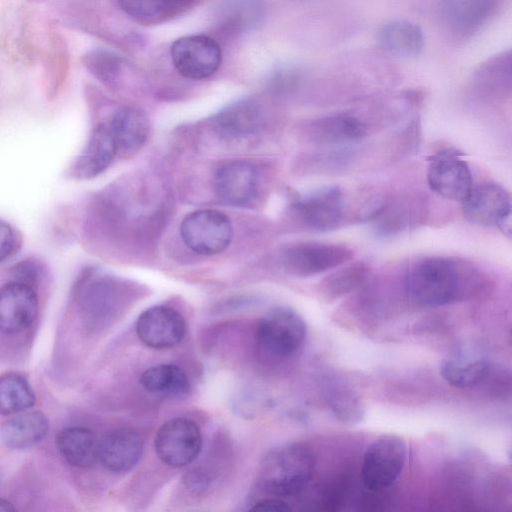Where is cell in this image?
I'll list each match as a JSON object with an SVG mask.
<instances>
[{
	"label": "cell",
	"mask_w": 512,
	"mask_h": 512,
	"mask_svg": "<svg viewBox=\"0 0 512 512\" xmlns=\"http://www.w3.org/2000/svg\"><path fill=\"white\" fill-rule=\"evenodd\" d=\"M170 56L177 72L187 79L203 80L217 72L222 51L216 40L207 35L178 38L170 47Z\"/></svg>",
	"instance_id": "cell-9"
},
{
	"label": "cell",
	"mask_w": 512,
	"mask_h": 512,
	"mask_svg": "<svg viewBox=\"0 0 512 512\" xmlns=\"http://www.w3.org/2000/svg\"><path fill=\"white\" fill-rule=\"evenodd\" d=\"M32 284L14 279L0 287V332L17 334L27 329L38 313Z\"/></svg>",
	"instance_id": "cell-12"
},
{
	"label": "cell",
	"mask_w": 512,
	"mask_h": 512,
	"mask_svg": "<svg viewBox=\"0 0 512 512\" xmlns=\"http://www.w3.org/2000/svg\"><path fill=\"white\" fill-rule=\"evenodd\" d=\"M306 334V323L296 311L289 307H277L259 320L255 338L263 352L283 358L300 349Z\"/></svg>",
	"instance_id": "cell-3"
},
{
	"label": "cell",
	"mask_w": 512,
	"mask_h": 512,
	"mask_svg": "<svg viewBox=\"0 0 512 512\" xmlns=\"http://www.w3.org/2000/svg\"><path fill=\"white\" fill-rule=\"evenodd\" d=\"M122 292L123 283L117 278L90 272L84 276L78 288L79 306L86 315H102L115 306Z\"/></svg>",
	"instance_id": "cell-19"
},
{
	"label": "cell",
	"mask_w": 512,
	"mask_h": 512,
	"mask_svg": "<svg viewBox=\"0 0 512 512\" xmlns=\"http://www.w3.org/2000/svg\"><path fill=\"white\" fill-rule=\"evenodd\" d=\"M19 246L20 239L16 230L6 221L0 220V262L11 257Z\"/></svg>",
	"instance_id": "cell-36"
},
{
	"label": "cell",
	"mask_w": 512,
	"mask_h": 512,
	"mask_svg": "<svg viewBox=\"0 0 512 512\" xmlns=\"http://www.w3.org/2000/svg\"><path fill=\"white\" fill-rule=\"evenodd\" d=\"M326 399L333 414L342 422H358L364 415L360 398L347 385L338 382L329 384Z\"/></svg>",
	"instance_id": "cell-32"
},
{
	"label": "cell",
	"mask_w": 512,
	"mask_h": 512,
	"mask_svg": "<svg viewBox=\"0 0 512 512\" xmlns=\"http://www.w3.org/2000/svg\"><path fill=\"white\" fill-rule=\"evenodd\" d=\"M486 358L474 353L455 354L440 364L442 378L455 388H470L480 384L489 374Z\"/></svg>",
	"instance_id": "cell-24"
},
{
	"label": "cell",
	"mask_w": 512,
	"mask_h": 512,
	"mask_svg": "<svg viewBox=\"0 0 512 512\" xmlns=\"http://www.w3.org/2000/svg\"><path fill=\"white\" fill-rule=\"evenodd\" d=\"M355 154L346 147H329L311 155L312 170L324 174H336L345 171L353 162Z\"/></svg>",
	"instance_id": "cell-35"
},
{
	"label": "cell",
	"mask_w": 512,
	"mask_h": 512,
	"mask_svg": "<svg viewBox=\"0 0 512 512\" xmlns=\"http://www.w3.org/2000/svg\"><path fill=\"white\" fill-rule=\"evenodd\" d=\"M263 123L261 110L251 99L237 100L221 109L212 119L220 137L241 141L259 132Z\"/></svg>",
	"instance_id": "cell-18"
},
{
	"label": "cell",
	"mask_w": 512,
	"mask_h": 512,
	"mask_svg": "<svg viewBox=\"0 0 512 512\" xmlns=\"http://www.w3.org/2000/svg\"><path fill=\"white\" fill-rule=\"evenodd\" d=\"M368 128L359 117L350 113H336L307 123L303 135L307 142L333 147L356 142L367 135Z\"/></svg>",
	"instance_id": "cell-15"
},
{
	"label": "cell",
	"mask_w": 512,
	"mask_h": 512,
	"mask_svg": "<svg viewBox=\"0 0 512 512\" xmlns=\"http://www.w3.org/2000/svg\"><path fill=\"white\" fill-rule=\"evenodd\" d=\"M475 86L480 94L486 97L502 96L511 87L510 53L496 56L481 67L475 75Z\"/></svg>",
	"instance_id": "cell-29"
},
{
	"label": "cell",
	"mask_w": 512,
	"mask_h": 512,
	"mask_svg": "<svg viewBox=\"0 0 512 512\" xmlns=\"http://www.w3.org/2000/svg\"><path fill=\"white\" fill-rule=\"evenodd\" d=\"M158 458L171 467L190 464L200 453L202 435L197 424L183 417L165 422L155 436Z\"/></svg>",
	"instance_id": "cell-11"
},
{
	"label": "cell",
	"mask_w": 512,
	"mask_h": 512,
	"mask_svg": "<svg viewBox=\"0 0 512 512\" xmlns=\"http://www.w3.org/2000/svg\"><path fill=\"white\" fill-rule=\"evenodd\" d=\"M142 387L149 393L164 397H181L189 390V380L178 366L161 364L146 369L141 377Z\"/></svg>",
	"instance_id": "cell-28"
},
{
	"label": "cell",
	"mask_w": 512,
	"mask_h": 512,
	"mask_svg": "<svg viewBox=\"0 0 512 512\" xmlns=\"http://www.w3.org/2000/svg\"><path fill=\"white\" fill-rule=\"evenodd\" d=\"M143 441L132 429L120 428L108 432L99 441L98 458L102 465L114 473H125L139 462Z\"/></svg>",
	"instance_id": "cell-17"
},
{
	"label": "cell",
	"mask_w": 512,
	"mask_h": 512,
	"mask_svg": "<svg viewBox=\"0 0 512 512\" xmlns=\"http://www.w3.org/2000/svg\"><path fill=\"white\" fill-rule=\"evenodd\" d=\"M427 183L442 198L462 202L473 186V177L462 154L446 148L430 156Z\"/></svg>",
	"instance_id": "cell-10"
},
{
	"label": "cell",
	"mask_w": 512,
	"mask_h": 512,
	"mask_svg": "<svg viewBox=\"0 0 512 512\" xmlns=\"http://www.w3.org/2000/svg\"><path fill=\"white\" fill-rule=\"evenodd\" d=\"M461 203L464 217L470 223L495 226L510 236L511 196L504 187L493 182L473 185Z\"/></svg>",
	"instance_id": "cell-8"
},
{
	"label": "cell",
	"mask_w": 512,
	"mask_h": 512,
	"mask_svg": "<svg viewBox=\"0 0 512 512\" xmlns=\"http://www.w3.org/2000/svg\"><path fill=\"white\" fill-rule=\"evenodd\" d=\"M370 276L369 266L362 261L349 263L324 278L320 291L326 300H335L362 287Z\"/></svg>",
	"instance_id": "cell-30"
},
{
	"label": "cell",
	"mask_w": 512,
	"mask_h": 512,
	"mask_svg": "<svg viewBox=\"0 0 512 512\" xmlns=\"http://www.w3.org/2000/svg\"><path fill=\"white\" fill-rule=\"evenodd\" d=\"M48 419L40 411L14 416L0 427V441L9 449L23 450L38 444L46 436Z\"/></svg>",
	"instance_id": "cell-21"
},
{
	"label": "cell",
	"mask_w": 512,
	"mask_h": 512,
	"mask_svg": "<svg viewBox=\"0 0 512 512\" xmlns=\"http://www.w3.org/2000/svg\"><path fill=\"white\" fill-rule=\"evenodd\" d=\"M118 148L107 124L96 126L84 148L72 164L70 173L76 179H92L112 163Z\"/></svg>",
	"instance_id": "cell-16"
},
{
	"label": "cell",
	"mask_w": 512,
	"mask_h": 512,
	"mask_svg": "<svg viewBox=\"0 0 512 512\" xmlns=\"http://www.w3.org/2000/svg\"><path fill=\"white\" fill-rule=\"evenodd\" d=\"M107 125L118 150L126 153L138 151L145 144L150 132V122L146 113L131 106L117 109Z\"/></svg>",
	"instance_id": "cell-20"
},
{
	"label": "cell",
	"mask_w": 512,
	"mask_h": 512,
	"mask_svg": "<svg viewBox=\"0 0 512 512\" xmlns=\"http://www.w3.org/2000/svg\"><path fill=\"white\" fill-rule=\"evenodd\" d=\"M180 233L184 243L193 252L214 255L230 244L233 228L229 217L221 211L202 209L183 219Z\"/></svg>",
	"instance_id": "cell-6"
},
{
	"label": "cell",
	"mask_w": 512,
	"mask_h": 512,
	"mask_svg": "<svg viewBox=\"0 0 512 512\" xmlns=\"http://www.w3.org/2000/svg\"><path fill=\"white\" fill-rule=\"evenodd\" d=\"M381 46L388 52L401 57H414L424 47L421 27L411 21L398 19L385 23L379 31Z\"/></svg>",
	"instance_id": "cell-27"
},
{
	"label": "cell",
	"mask_w": 512,
	"mask_h": 512,
	"mask_svg": "<svg viewBox=\"0 0 512 512\" xmlns=\"http://www.w3.org/2000/svg\"><path fill=\"white\" fill-rule=\"evenodd\" d=\"M56 444L62 457L72 466L87 468L98 459L99 441L88 428H66L58 434Z\"/></svg>",
	"instance_id": "cell-26"
},
{
	"label": "cell",
	"mask_w": 512,
	"mask_h": 512,
	"mask_svg": "<svg viewBox=\"0 0 512 512\" xmlns=\"http://www.w3.org/2000/svg\"><path fill=\"white\" fill-rule=\"evenodd\" d=\"M495 0H442L443 17L454 32L470 34L486 22Z\"/></svg>",
	"instance_id": "cell-22"
},
{
	"label": "cell",
	"mask_w": 512,
	"mask_h": 512,
	"mask_svg": "<svg viewBox=\"0 0 512 512\" xmlns=\"http://www.w3.org/2000/svg\"><path fill=\"white\" fill-rule=\"evenodd\" d=\"M264 10L263 0H225L216 13V26L224 34L237 35L258 25Z\"/></svg>",
	"instance_id": "cell-23"
},
{
	"label": "cell",
	"mask_w": 512,
	"mask_h": 512,
	"mask_svg": "<svg viewBox=\"0 0 512 512\" xmlns=\"http://www.w3.org/2000/svg\"><path fill=\"white\" fill-rule=\"evenodd\" d=\"M84 66L98 80L105 84H113L119 78L125 66L124 60L117 54L95 49L83 57Z\"/></svg>",
	"instance_id": "cell-33"
},
{
	"label": "cell",
	"mask_w": 512,
	"mask_h": 512,
	"mask_svg": "<svg viewBox=\"0 0 512 512\" xmlns=\"http://www.w3.org/2000/svg\"><path fill=\"white\" fill-rule=\"evenodd\" d=\"M352 258L353 251L344 245L299 242L284 248L280 262L289 274L308 277L339 267Z\"/></svg>",
	"instance_id": "cell-7"
},
{
	"label": "cell",
	"mask_w": 512,
	"mask_h": 512,
	"mask_svg": "<svg viewBox=\"0 0 512 512\" xmlns=\"http://www.w3.org/2000/svg\"><path fill=\"white\" fill-rule=\"evenodd\" d=\"M251 511H272V512H287L291 511V507L285 501L279 498H265L255 503Z\"/></svg>",
	"instance_id": "cell-38"
},
{
	"label": "cell",
	"mask_w": 512,
	"mask_h": 512,
	"mask_svg": "<svg viewBox=\"0 0 512 512\" xmlns=\"http://www.w3.org/2000/svg\"><path fill=\"white\" fill-rule=\"evenodd\" d=\"M35 395L23 376L9 373L0 377V414L12 415L34 405Z\"/></svg>",
	"instance_id": "cell-31"
},
{
	"label": "cell",
	"mask_w": 512,
	"mask_h": 512,
	"mask_svg": "<svg viewBox=\"0 0 512 512\" xmlns=\"http://www.w3.org/2000/svg\"><path fill=\"white\" fill-rule=\"evenodd\" d=\"M15 511V507L8 501L0 499V512H12Z\"/></svg>",
	"instance_id": "cell-39"
},
{
	"label": "cell",
	"mask_w": 512,
	"mask_h": 512,
	"mask_svg": "<svg viewBox=\"0 0 512 512\" xmlns=\"http://www.w3.org/2000/svg\"><path fill=\"white\" fill-rule=\"evenodd\" d=\"M423 203L416 198L399 197L383 202L373 216L375 230L381 236H392L409 227L424 212Z\"/></svg>",
	"instance_id": "cell-25"
},
{
	"label": "cell",
	"mask_w": 512,
	"mask_h": 512,
	"mask_svg": "<svg viewBox=\"0 0 512 512\" xmlns=\"http://www.w3.org/2000/svg\"><path fill=\"white\" fill-rule=\"evenodd\" d=\"M291 210L304 227L313 231H331L347 221L345 198L337 186H325L297 197Z\"/></svg>",
	"instance_id": "cell-5"
},
{
	"label": "cell",
	"mask_w": 512,
	"mask_h": 512,
	"mask_svg": "<svg viewBox=\"0 0 512 512\" xmlns=\"http://www.w3.org/2000/svg\"><path fill=\"white\" fill-rule=\"evenodd\" d=\"M209 481L210 479L207 473L200 469L189 471L184 478L187 488L194 492L205 490L209 485Z\"/></svg>",
	"instance_id": "cell-37"
},
{
	"label": "cell",
	"mask_w": 512,
	"mask_h": 512,
	"mask_svg": "<svg viewBox=\"0 0 512 512\" xmlns=\"http://www.w3.org/2000/svg\"><path fill=\"white\" fill-rule=\"evenodd\" d=\"M482 279L470 263L448 257H426L413 263L403 277L406 296L422 307H438L459 298Z\"/></svg>",
	"instance_id": "cell-1"
},
{
	"label": "cell",
	"mask_w": 512,
	"mask_h": 512,
	"mask_svg": "<svg viewBox=\"0 0 512 512\" xmlns=\"http://www.w3.org/2000/svg\"><path fill=\"white\" fill-rule=\"evenodd\" d=\"M316 466L313 451L304 444L293 443L269 452L258 472L261 489L272 495L290 496L303 490Z\"/></svg>",
	"instance_id": "cell-2"
},
{
	"label": "cell",
	"mask_w": 512,
	"mask_h": 512,
	"mask_svg": "<svg viewBox=\"0 0 512 512\" xmlns=\"http://www.w3.org/2000/svg\"><path fill=\"white\" fill-rule=\"evenodd\" d=\"M121 9L142 22H155L177 14L174 0H118Z\"/></svg>",
	"instance_id": "cell-34"
},
{
	"label": "cell",
	"mask_w": 512,
	"mask_h": 512,
	"mask_svg": "<svg viewBox=\"0 0 512 512\" xmlns=\"http://www.w3.org/2000/svg\"><path fill=\"white\" fill-rule=\"evenodd\" d=\"M407 459L405 441L395 434H384L366 449L361 474L367 489L380 492L393 485L401 475Z\"/></svg>",
	"instance_id": "cell-4"
},
{
	"label": "cell",
	"mask_w": 512,
	"mask_h": 512,
	"mask_svg": "<svg viewBox=\"0 0 512 512\" xmlns=\"http://www.w3.org/2000/svg\"><path fill=\"white\" fill-rule=\"evenodd\" d=\"M213 186L216 195L224 203L245 206L257 195V170L247 161L226 162L217 169Z\"/></svg>",
	"instance_id": "cell-14"
},
{
	"label": "cell",
	"mask_w": 512,
	"mask_h": 512,
	"mask_svg": "<svg viewBox=\"0 0 512 512\" xmlns=\"http://www.w3.org/2000/svg\"><path fill=\"white\" fill-rule=\"evenodd\" d=\"M136 332L145 345L154 349H167L176 346L183 339L185 321L171 307L153 306L138 317Z\"/></svg>",
	"instance_id": "cell-13"
}]
</instances>
